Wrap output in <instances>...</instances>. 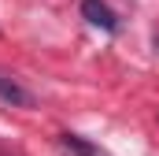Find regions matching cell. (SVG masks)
<instances>
[{
    "mask_svg": "<svg viewBox=\"0 0 159 156\" xmlns=\"http://www.w3.org/2000/svg\"><path fill=\"white\" fill-rule=\"evenodd\" d=\"M81 15L89 26L104 30V34H119V15L104 4V0H81Z\"/></svg>",
    "mask_w": 159,
    "mask_h": 156,
    "instance_id": "cell-1",
    "label": "cell"
},
{
    "mask_svg": "<svg viewBox=\"0 0 159 156\" xmlns=\"http://www.w3.org/2000/svg\"><path fill=\"white\" fill-rule=\"evenodd\" d=\"M0 100L11 104V108H34V93H26L15 78L4 75V71H0Z\"/></svg>",
    "mask_w": 159,
    "mask_h": 156,
    "instance_id": "cell-2",
    "label": "cell"
},
{
    "mask_svg": "<svg viewBox=\"0 0 159 156\" xmlns=\"http://www.w3.org/2000/svg\"><path fill=\"white\" fill-rule=\"evenodd\" d=\"M59 145H63L70 156H100V149H96V145H89V141L78 138V134H59Z\"/></svg>",
    "mask_w": 159,
    "mask_h": 156,
    "instance_id": "cell-3",
    "label": "cell"
}]
</instances>
